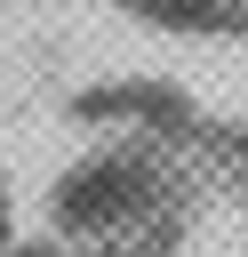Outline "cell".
Instances as JSON below:
<instances>
[{
    "instance_id": "1",
    "label": "cell",
    "mask_w": 248,
    "mask_h": 257,
    "mask_svg": "<svg viewBox=\"0 0 248 257\" xmlns=\"http://www.w3.org/2000/svg\"><path fill=\"white\" fill-rule=\"evenodd\" d=\"M184 225V169L152 137H112L88 145L56 185H48V233L88 241V249H128L160 257Z\"/></svg>"
},
{
    "instance_id": "2",
    "label": "cell",
    "mask_w": 248,
    "mask_h": 257,
    "mask_svg": "<svg viewBox=\"0 0 248 257\" xmlns=\"http://www.w3.org/2000/svg\"><path fill=\"white\" fill-rule=\"evenodd\" d=\"M0 257H128V249H88V241L40 233V241H0Z\"/></svg>"
},
{
    "instance_id": "3",
    "label": "cell",
    "mask_w": 248,
    "mask_h": 257,
    "mask_svg": "<svg viewBox=\"0 0 248 257\" xmlns=\"http://www.w3.org/2000/svg\"><path fill=\"white\" fill-rule=\"evenodd\" d=\"M0 241H8V201H0Z\"/></svg>"
}]
</instances>
